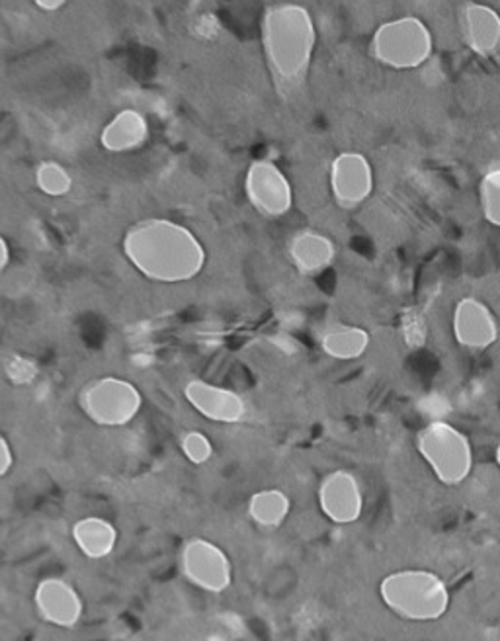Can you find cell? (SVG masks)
Segmentation results:
<instances>
[{
    "mask_svg": "<svg viewBox=\"0 0 500 641\" xmlns=\"http://www.w3.org/2000/svg\"><path fill=\"white\" fill-rule=\"evenodd\" d=\"M122 250L141 276L157 284H184L200 276L208 252L183 223L149 218L125 231Z\"/></svg>",
    "mask_w": 500,
    "mask_h": 641,
    "instance_id": "cell-1",
    "label": "cell"
},
{
    "mask_svg": "<svg viewBox=\"0 0 500 641\" xmlns=\"http://www.w3.org/2000/svg\"><path fill=\"white\" fill-rule=\"evenodd\" d=\"M264 61L279 93H293L308 78L317 46V28L301 4H272L260 22Z\"/></svg>",
    "mask_w": 500,
    "mask_h": 641,
    "instance_id": "cell-2",
    "label": "cell"
},
{
    "mask_svg": "<svg viewBox=\"0 0 500 641\" xmlns=\"http://www.w3.org/2000/svg\"><path fill=\"white\" fill-rule=\"evenodd\" d=\"M385 608L407 622H436L450 608V589L428 569H401L382 579Z\"/></svg>",
    "mask_w": 500,
    "mask_h": 641,
    "instance_id": "cell-3",
    "label": "cell"
},
{
    "mask_svg": "<svg viewBox=\"0 0 500 641\" xmlns=\"http://www.w3.org/2000/svg\"><path fill=\"white\" fill-rule=\"evenodd\" d=\"M416 451L434 478L446 488H458L470 478L473 448L470 439L450 422L434 421L416 434Z\"/></svg>",
    "mask_w": 500,
    "mask_h": 641,
    "instance_id": "cell-4",
    "label": "cell"
},
{
    "mask_svg": "<svg viewBox=\"0 0 500 641\" xmlns=\"http://www.w3.org/2000/svg\"><path fill=\"white\" fill-rule=\"evenodd\" d=\"M433 34L423 20L401 16L375 29L370 41V56L384 67L409 71L426 63L433 56Z\"/></svg>",
    "mask_w": 500,
    "mask_h": 641,
    "instance_id": "cell-5",
    "label": "cell"
},
{
    "mask_svg": "<svg viewBox=\"0 0 500 641\" xmlns=\"http://www.w3.org/2000/svg\"><path fill=\"white\" fill-rule=\"evenodd\" d=\"M78 407L88 421L104 429H120L135 421L143 407V395L129 380L102 375L78 393Z\"/></svg>",
    "mask_w": 500,
    "mask_h": 641,
    "instance_id": "cell-6",
    "label": "cell"
},
{
    "mask_svg": "<svg viewBox=\"0 0 500 641\" xmlns=\"http://www.w3.org/2000/svg\"><path fill=\"white\" fill-rule=\"evenodd\" d=\"M183 575L208 593H225L233 583V564L223 547L205 538L188 540L180 554Z\"/></svg>",
    "mask_w": 500,
    "mask_h": 641,
    "instance_id": "cell-7",
    "label": "cell"
},
{
    "mask_svg": "<svg viewBox=\"0 0 500 641\" xmlns=\"http://www.w3.org/2000/svg\"><path fill=\"white\" fill-rule=\"evenodd\" d=\"M245 194L250 206L264 218H282L293 206V188L288 176L268 159L250 164L245 174Z\"/></svg>",
    "mask_w": 500,
    "mask_h": 641,
    "instance_id": "cell-8",
    "label": "cell"
},
{
    "mask_svg": "<svg viewBox=\"0 0 500 641\" xmlns=\"http://www.w3.org/2000/svg\"><path fill=\"white\" fill-rule=\"evenodd\" d=\"M374 167L366 155L345 151L337 155L328 171V186L333 200L342 210H357L374 192Z\"/></svg>",
    "mask_w": 500,
    "mask_h": 641,
    "instance_id": "cell-9",
    "label": "cell"
},
{
    "mask_svg": "<svg viewBox=\"0 0 500 641\" xmlns=\"http://www.w3.org/2000/svg\"><path fill=\"white\" fill-rule=\"evenodd\" d=\"M321 513L335 525H354L364 513V489L360 479L347 469L330 471L318 488Z\"/></svg>",
    "mask_w": 500,
    "mask_h": 641,
    "instance_id": "cell-10",
    "label": "cell"
},
{
    "mask_svg": "<svg viewBox=\"0 0 500 641\" xmlns=\"http://www.w3.org/2000/svg\"><path fill=\"white\" fill-rule=\"evenodd\" d=\"M184 397L193 411L208 421L239 424L247 417V403L241 393L203 380H190L184 385Z\"/></svg>",
    "mask_w": 500,
    "mask_h": 641,
    "instance_id": "cell-11",
    "label": "cell"
},
{
    "mask_svg": "<svg viewBox=\"0 0 500 641\" xmlns=\"http://www.w3.org/2000/svg\"><path fill=\"white\" fill-rule=\"evenodd\" d=\"M34 603L43 622L63 630L75 628L85 613V604L77 589L59 577H49L38 584Z\"/></svg>",
    "mask_w": 500,
    "mask_h": 641,
    "instance_id": "cell-12",
    "label": "cell"
},
{
    "mask_svg": "<svg viewBox=\"0 0 500 641\" xmlns=\"http://www.w3.org/2000/svg\"><path fill=\"white\" fill-rule=\"evenodd\" d=\"M453 336L463 348L485 350L495 345L499 325L489 307L475 297H465L453 311Z\"/></svg>",
    "mask_w": 500,
    "mask_h": 641,
    "instance_id": "cell-13",
    "label": "cell"
},
{
    "mask_svg": "<svg viewBox=\"0 0 500 641\" xmlns=\"http://www.w3.org/2000/svg\"><path fill=\"white\" fill-rule=\"evenodd\" d=\"M463 39L483 58H491L500 49V16L485 4H465L460 16Z\"/></svg>",
    "mask_w": 500,
    "mask_h": 641,
    "instance_id": "cell-14",
    "label": "cell"
},
{
    "mask_svg": "<svg viewBox=\"0 0 500 641\" xmlns=\"http://www.w3.org/2000/svg\"><path fill=\"white\" fill-rule=\"evenodd\" d=\"M289 259L301 274L317 276L335 262L337 247L321 231H299L289 243Z\"/></svg>",
    "mask_w": 500,
    "mask_h": 641,
    "instance_id": "cell-15",
    "label": "cell"
},
{
    "mask_svg": "<svg viewBox=\"0 0 500 641\" xmlns=\"http://www.w3.org/2000/svg\"><path fill=\"white\" fill-rule=\"evenodd\" d=\"M149 137V124L145 115L137 110L117 112L100 134V145L108 153H129L143 147Z\"/></svg>",
    "mask_w": 500,
    "mask_h": 641,
    "instance_id": "cell-16",
    "label": "cell"
},
{
    "mask_svg": "<svg viewBox=\"0 0 500 641\" xmlns=\"http://www.w3.org/2000/svg\"><path fill=\"white\" fill-rule=\"evenodd\" d=\"M71 537L78 552L88 559H104L117 546V528L102 517L80 518L73 525Z\"/></svg>",
    "mask_w": 500,
    "mask_h": 641,
    "instance_id": "cell-17",
    "label": "cell"
},
{
    "mask_svg": "<svg viewBox=\"0 0 500 641\" xmlns=\"http://www.w3.org/2000/svg\"><path fill=\"white\" fill-rule=\"evenodd\" d=\"M372 343V336L364 326L338 325L328 326L321 338V348L325 355L335 360H357L364 356Z\"/></svg>",
    "mask_w": 500,
    "mask_h": 641,
    "instance_id": "cell-18",
    "label": "cell"
},
{
    "mask_svg": "<svg viewBox=\"0 0 500 641\" xmlns=\"http://www.w3.org/2000/svg\"><path fill=\"white\" fill-rule=\"evenodd\" d=\"M247 513L257 527L279 528L291 513V498L282 489H260L250 495Z\"/></svg>",
    "mask_w": 500,
    "mask_h": 641,
    "instance_id": "cell-19",
    "label": "cell"
},
{
    "mask_svg": "<svg viewBox=\"0 0 500 641\" xmlns=\"http://www.w3.org/2000/svg\"><path fill=\"white\" fill-rule=\"evenodd\" d=\"M36 186L51 198H61L73 188V176L63 164L43 161L36 169Z\"/></svg>",
    "mask_w": 500,
    "mask_h": 641,
    "instance_id": "cell-20",
    "label": "cell"
},
{
    "mask_svg": "<svg viewBox=\"0 0 500 641\" xmlns=\"http://www.w3.org/2000/svg\"><path fill=\"white\" fill-rule=\"evenodd\" d=\"M479 198L487 221L500 227V169L489 171L483 176Z\"/></svg>",
    "mask_w": 500,
    "mask_h": 641,
    "instance_id": "cell-21",
    "label": "cell"
},
{
    "mask_svg": "<svg viewBox=\"0 0 500 641\" xmlns=\"http://www.w3.org/2000/svg\"><path fill=\"white\" fill-rule=\"evenodd\" d=\"M180 451L193 466H203L213 458L212 441L200 431L186 432L180 441Z\"/></svg>",
    "mask_w": 500,
    "mask_h": 641,
    "instance_id": "cell-22",
    "label": "cell"
},
{
    "mask_svg": "<svg viewBox=\"0 0 500 641\" xmlns=\"http://www.w3.org/2000/svg\"><path fill=\"white\" fill-rule=\"evenodd\" d=\"M4 373L14 385H26L38 375V366L26 356L10 355L4 358Z\"/></svg>",
    "mask_w": 500,
    "mask_h": 641,
    "instance_id": "cell-23",
    "label": "cell"
},
{
    "mask_svg": "<svg viewBox=\"0 0 500 641\" xmlns=\"http://www.w3.org/2000/svg\"><path fill=\"white\" fill-rule=\"evenodd\" d=\"M401 335L411 348H421L426 343V323L423 313L416 309H407L401 317Z\"/></svg>",
    "mask_w": 500,
    "mask_h": 641,
    "instance_id": "cell-24",
    "label": "cell"
},
{
    "mask_svg": "<svg viewBox=\"0 0 500 641\" xmlns=\"http://www.w3.org/2000/svg\"><path fill=\"white\" fill-rule=\"evenodd\" d=\"M14 466V452L7 436H0V478H7Z\"/></svg>",
    "mask_w": 500,
    "mask_h": 641,
    "instance_id": "cell-25",
    "label": "cell"
},
{
    "mask_svg": "<svg viewBox=\"0 0 500 641\" xmlns=\"http://www.w3.org/2000/svg\"><path fill=\"white\" fill-rule=\"evenodd\" d=\"M10 264V245L7 237H0V270L9 269Z\"/></svg>",
    "mask_w": 500,
    "mask_h": 641,
    "instance_id": "cell-26",
    "label": "cell"
},
{
    "mask_svg": "<svg viewBox=\"0 0 500 641\" xmlns=\"http://www.w3.org/2000/svg\"><path fill=\"white\" fill-rule=\"evenodd\" d=\"M36 7L43 12H55V10L63 9L65 2L58 0V2H43V0H36Z\"/></svg>",
    "mask_w": 500,
    "mask_h": 641,
    "instance_id": "cell-27",
    "label": "cell"
},
{
    "mask_svg": "<svg viewBox=\"0 0 500 641\" xmlns=\"http://www.w3.org/2000/svg\"><path fill=\"white\" fill-rule=\"evenodd\" d=\"M495 458H497V464H499V468H500V442H499V446H497V452H495Z\"/></svg>",
    "mask_w": 500,
    "mask_h": 641,
    "instance_id": "cell-28",
    "label": "cell"
}]
</instances>
